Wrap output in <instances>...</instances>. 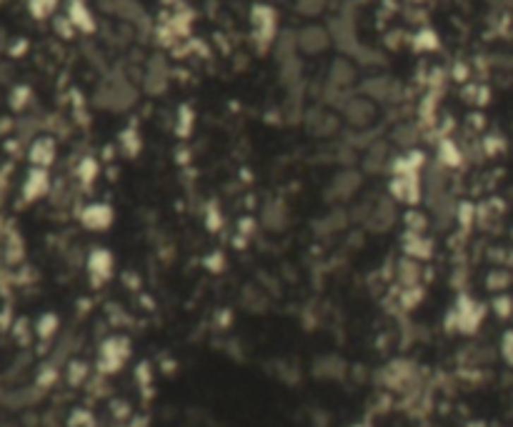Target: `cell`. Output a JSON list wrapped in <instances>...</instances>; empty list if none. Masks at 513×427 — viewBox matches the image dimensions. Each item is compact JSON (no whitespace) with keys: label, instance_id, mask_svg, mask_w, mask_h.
<instances>
[{"label":"cell","instance_id":"27","mask_svg":"<svg viewBox=\"0 0 513 427\" xmlns=\"http://www.w3.org/2000/svg\"><path fill=\"white\" fill-rule=\"evenodd\" d=\"M421 260H414L409 255H403L401 260L396 263V280L401 287H414V285H421Z\"/></svg>","mask_w":513,"mask_h":427},{"label":"cell","instance_id":"47","mask_svg":"<svg viewBox=\"0 0 513 427\" xmlns=\"http://www.w3.org/2000/svg\"><path fill=\"white\" fill-rule=\"evenodd\" d=\"M501 357L513 367V330H506L501 338Z\"/></svg>","mask_w":513,"mask_h":427},{"label":"cell","instance_id":"18","mask_svg":"<svg viewBox=\"0 0 513 427\" xmlns=\"http://www.w3.org/2000/svg\"><path fill=\"white\" fill-rule=\"evenodd\" d=\"M105 13L116 16L121 23H131V25H145V11L138 0H100Z\"/></svg>","mask_w":513,"mask_h":427},{"label":"cell","instance_id":"21","mask_svg":"<svg viewBox=\"0 0 513 427\" xmlns=\"http://www.w3.org/2000/svg\"><path fill=\"white\" fill-rule=\"evenodd\" d=\"M464 148L458 145L453 137H448V135H443L441 140L436 142V163L438 165H443L446 170H456V168H461L464 165Z\"/></svg>","mask_w":513,"mask_h":427},{"label":"cell","instance_id":"49","mask_svg":"<svg viewBox=\"0 0 513 427\" xmlns=\"http://www.w3.org/2000/svg\"><path fill=\"white\" fill-rule=\"evenodd\" d=\"M30 100V90L28 88H16L13 90V98H11V105L16 110H23V105Z\"/></svg>","mask_w":513,"mask_h":427},{"label":"cell","instance_id":"3","mask_svg":"<svg viewBox=\"0 0 513 427\" xmlns=\"http://www.w3.org/2000/svg\"><path fill=\"white\" fill-rule=\"evenodd\" d=\"M131 352H133V345L126 335H108L98 345V360H95L98 373L105 375V378L121 373L123 367H126V362L131 360Z\"/></svg>","mask_w":513,"mask_h":427},{"label":"cell","instance_id":"54","mask_svg":"<svg viewBox=\"0 0 513 427\" xmlns=\"http://www.w3.org/2000/svg\"><path fill=\"white\" fill-rule=\"evenodd\" d=\"M351 427H370L368 422H356V425H351Z\"/></svg>","mask_w":513,"mask_h":427},{"label":"cell","instance_id":"22","mask_svg":"<svg viewBox=\"0 0 513 427\" xmlns=\"http://www.w3.org/2000/svg\"><path fill=\"white\" fill-rule=\"evenodd\" d=\"M391 145L398 150H411V148H418V140H421V123L414 120H403L398 123L396 128L391 130Z\"/></svg>","mask_w":513,"mask_h":427},{"label":"cell","instance_id":"24","mask_svg":"<svg viewBox=\"0 0 513 427\" xmlns=\"http://www.w3.org/2000/svg\"><path fill=\"white\" fill-rule=\"evenodd\" d=\"M50 190V178H48V168H35L25 175V182H23V197L33 203V200H40L45 192Z\"/></svg>","mask_w":513,"mask_h":427},{"label":"cell","instance_id":"44","mask_svg":"<svg viewBox=\"0 0 513 427\" xmlns=\"http://www.w3.org/2000/svg\"><path fill=\"white\" fill-rule=\"evenodd\" d=\"M493 312H496L498 318L501 320H506V318H511V312H513V300L508 295H503V292H498L496 297H493Z\"/></svg>","mask_w":513,"mask_h":427},{"label":"cell","instance_id":"19","mask_svg":"<svg viewBox=\"0 0 513 427\" xmlns=\"http://www.w3.org/2000/svg\"><path fill=\"white\" fill-rule=\"evenodd\" d=\"M401 250H403V255H409V258L426 263V260L433 258V250H436V245H433V240H430L426 233H403Z\"/></svg>","mask_w":513,"mask_h":427},{"label":"cell","instance_id":"16","mask_svg":"<svg viewBox=\"0 0 513 427\" xmlns=\"http://www.w3.org/2000/svg\"><path fill=\"white\" fill-rule=\"evenodd\" d=\"M393 160V150H391V140H378L370 142L368 148L361 155V170L366 175H378V173H388Z\"/></svg>","mask_w":513,"mask_h":427},{"label":"cell","instance_id":"29","mask_svg":"<svg viewBox=\"0 0 513 427\" xmlns=\"http://www.w3.org/2000/svg\"><path fill=\"white\" fill-rule=\"evenodd\" d=\"M118 150H121L126 158H138L143 153V140H140V132L135 128H123L118 132Z\"/></svg>","mask_w":513,"mask_h":427},{"label":"cell","instance_id":"41","mask_svg":"<svg viewBox=\"0 0 513 427\" xmlns=\"http://www.w3.org/2000/svg\"><path fill=\"white\" fill-rule=\"evenodd\" d=\"M481 150H483L488 158H496V155H501L503 150H506V140H503V135H498V132H491V135H485L483 140H481Z\"/></svg>","mask_w":513,"mask_h":427},{"label":"cell","instance_id":"8","mask_svg":"<svg viewBox=\"0 0 513 427\" xmlns=\"http://www.w3.org/2000/svg\"><path fill=\"white\" fill-rule=\"evenodd\" d=\"M171 66H168L166 55H150L145 61L143 70H140V85H143V93L150 95V98H158L168 90L171 85Z\"/></svg>","mask_w":513,"mask_h":427},{"label":"cell","instance_id":"36","mask_svg":"<svg viewBox=\"0 0 513 427\" xmlns=\"http://www.w3.org/2000/svg\"><path fill=\"white\" fill-rule=\"evenodd\" d=\"M476 205L469 203V200H464V203L456 205V215H453V220H456V225L461 228L464 233H469L471 228L476 225Z\"/></svg>","mask_w":513,"mask_h":427},{"label":"cell","instance_id":"9","mask_svg":"<svg viewBox=\"0 0 513 427\" xmlns=\"http://www.w3.org/2000/svg\"><path fill=\"white\" fill-rule=\"evenodd\" d=\"M388 195L398 205L416 208L423 200V175L421 173H396L388 180Z\"/></svg>","mask_w":513,"mask_h":427},{"label":"cell","instance_id":"52","mask_svg":"<svg viewBox=\"0 0 513 427\" xmlns=\"http://www.w3.org/2000/svg\"><path fill=\"white\" fill-rule=\"evenodd\" d=\"M483 116H481V113H471V116H469V125L471 128H478V130H481V128H483Z\"/></svg>","mask_w":513,"mask_h":427},{"label":"cell","instance_id":"48","mask_svg":"<svg viewBox=\"0 0 513 427\" xmlns=\"http://www.w3.org/2000/svg\"><path fill=\"white\" fill-rule=\"evenodd\" d=\"M469 78H471V68L466 66L464 61L456 63V66L451 68V80H456V82H461V85H466V82H469Z\"/></svg>","mask_w":513,"mask_h":427},{"label":"cell","instance_id":"53","mask_svg":"<svg viewBox=\"0 0 513 427\" xmlns=\"http://www.w3.org/2000/svg\"><path fill=\"white\" fill-rule=\"evenodd\" d=\"M466 427H485V422H481V420H473V422H469Z\"/></svg>","mask_w":513,"mask_h":427},{"label":"cell","instance_id":"33","mask_svg":"<svg viewBox=\"0 0 513 427\" xmlns=\"http://www.w3.org/2000/svg\"><path fill=\"white\" fill-rule=\"evenodd\" d=\"M88 375H90V367L85 360H71L66 367V380L71 388H80V385L88 383Z\"/></svg>","mask_w":513,"mask_h":427},{"label":"cell","instance_id":"50","mask_svg":"<svg viewBox=\"0 0 513 427\" xmlns=\"http://www.w3.org/2000/svg\"><path fill=\"white\" fill-rule=\"evenodd\" d=\"M56 380H58V370H56V367H43V370H40V378H38L40 388H50V385L56 383Z\"/></svg>","mask_w":513,"mask_h":427},{"label":"cell","instance_id":"13","mask_svg":"<svg viewBox=\"0 0 513 427\" xmlns=\"http://www.w3.org/2000/svg\"><path fill=\"white\" fill-rule=\"evenodd\" d=\"M333 38H331V30L326 25H318V23H308V25H301L296 30V45H298V53L308 55H320L326 53L331 48Z\"/></svg>","mask_w":513,"mask_h":427},{"label":"cell","instance_id":"5","mask_svg":"<svg viewBox=\"0 0 513 427\" xmlns=\"http://www.w3.org/2000/svg\"><path fill=\"white\" fill-rule=\"evenodd\" d=\"M341 118L354 130H368L378 120V103L363 93H354L341 108Z\"/></svg>","mask_w":513,"mask_h":427},{"label":"cell","instance_id":"39","mask_svg":"<svg viewBox=\"0 0 513 427\" xmlns=\"http://www.w3.org/2000/svg\"><path fill=\"white\" fill-rule=\"evenodd\" d=\"M331 0H296V13H301L303 18H315L326 11Z\"/></svg>","mask_w":513,"mask_h":427},{"label":"cell","instance_id":"35","mask_svg":"<svg viewBox=\"0 0 513 427\" xmlns=\"http://www.w3.org/2000/svg\"><path fill=\"white\" fill-rule=\"evenodd\" d=\"M223 223H226V218H223V208L215 203V200H210V203L205 205V213H203L205 230H208V233H221Z\"/></svg>","mask_w":513,"mask_h":427},{"label":"cell","instance_id":"38","mask_svg":"<svg viewBox=\"0 0 513 427\" xmlns=\"http://www.w3.org/2000/svg\"><path fill=\"white\" fill-rule=\"evenodd\" d=\"M464 100L471 105H476V108H483V105L491 100V95H488V88H485V85H478V82H471L469 85V82H466Z\"/></svg>","mask_w":513,"mask_h":427},{"label":"cell","instance_id":"43","mask_svg":"<svg viewBox=\"0 0 513 427\" xmlns=\"http://www.w3.org/2000/svg\"><path fill=\"white\" fill-rule=\"evenodd\" d=\"M255 233H258V218H253V215H243V218H238V225H236V235H241L243 240H253Z\"/></svg>","mask_w":513,"mask_h":427},{"label":"cell","instance_id":"30","mask_svg":"<svg viewBox=\"0 0 513 427\" xmlns=\"http://www.w3.org/2000/svg\"><path fill=\"white\" fill-rule=\"evenodd\" d=\"M411 45H414L416 53H433V50L441 48V38H438V33L433 27L423 25L411 35Z\"/></svg>","mask_w":513,"mask_h":427},{"label":"cell","instance_id":"20","mask_svg":"<svg viewBox=\"0 0 513 427\" xmlns=\"http://www.w3.org/2000/svg\"><path fill=\"white\" fill-rule=\"evenodd\" d=\"M414 378H416V367H414V362H409V360L388 362L381 373L383 385H386V388H393V390L406 388L409 383H414Z\"/></svg>","mask_w":513,"mask_h":427},{"label":"cell","instance_id":"17","mask_svg":"<svg viewBox=\"0 0 513 427\" xmlns=\"http://www.w3.org/2000/svg\"><path fill=\"white\" fill-rule=\"evenodd\" d=\"M80 225L90 233H105L116 223V210L111 203H88L80 210Z\"/></svg>","mask_w":513,"mask_h":427},{"label":"cell","instance_id":"28","mask_svg":"<svg viewBox=\"0 0 513 427\" xmlns=\"http://www.w3.org/2000/svg\"><path fill=\"white\" fill-rule=\"evenodd\" d=\"M313 375L320 380H338L346 375V360H341L338 355H326L315 360L313 365Z\"/></svg>","mask_w":513,"mask_h":427},{"label":"cell","instance_id":"25","mask_svg":"<svg viewBox=\"0 0 513 427\" xmlns=\"http://www.w3.org/2000/svg\"><path fill=\"white\" fill-rule=\"evenodd\" d=\"M68 20L76 25L78 33H95L98 30V23H95V16L88 6H85L83 0H71V6H68Z\"/></svg>","mask_w":513,"mask_h":427},{"label":"cell","instance_id":"51","mask_svg":"<svg viewBox=\"0 0 513 427\" xmlns=\"http://www.w3.org/2000/svg\"><path fill=\"white\" fill-rule=\"evenodd\" d=\"M111 412L116 417H121V420H126V417L131 415V405H128L126 400H113L111 402Z\"/></svg>","mask_w":513,"mask_h":427},{"label":"cell","instance_id":"45","mask_svg":"<svg viewBox=\"0 0 513 427\" xmlns=\"http://www.w3.org/2000/svg\"><path fill=\"white\" fill-rule=\"evenodd\" d=\"M203 265H205V270H210V273H223V270H226V255H223L221 250L208 252Z\"/></svg>","mask_w":513,"mask_h":427},{"label":"cell","instance_id":"4","mask_svg":"<svg viewBox=\"0 0 513 427\" xmlns=\"http://www.w3.org/2000/svg\"><path fill=\"white\" fill-rule=\"evenodd\" d=\"M251 30L258 53H268L278 38V13L268 3H255L251 8Z\"/></svg>","mask_w":513,"mask_h":427},{"label":"cell","instance_id":"31","mask_svg":"<svg viewBox=\"0 0 513 427\" xmlns=\"http://www.w3.org/2000/svg\"><path fill=\"white\" fill-rule=\"evenodd\" d=\"M195 130V110L193 105H178L176 110V137H181V140H188V137L193 135Z\"/></svg>","mask_w":513,"mask_h":427},{"label":"cell","instance_id":"10","mask_svg":"<svg viewBox=\"0 0 513 427\" xmlns=\"http://www.w3.org/2000/svg\"><path fill=\"white\" fill-rule=\"evenodd\" d=\"M358 93L368 95L378 105H396L403 98V85L393 75H368L366 80L358 82Z\"/></svg>","mask_w":513,"mask_h":427},{"label":"cell","instance_id":"2","mask_svg":"<svg viewBox=\"0 0 513 427\" xmlns=\"http://www.w3.org/2000/svg\"><path fill=\"white\" fill-rule=\"evenodd\" d=\"M485 320V305L476 297H471L469 292H461L456 297V305L448 312V330H456L461 335H473L478 333V328Z\"/></svg>","mask_w":513,"mask_h":427},{"label":"cell","instance_id":"42","mask_svg":"<svg viewBox=\"0 0 513 427\" xmlns=\"http://www.w3.org/2000/svg\"><path fill=\"white\" fill-rule=\"evenodd\" d=\"M511 285V275L506 270H491V273L485 275V287L491 292H503Z\"/></svg>","mask_w":513,"mask_h":427},{"label":"cell","instance_id":"46","mask_svg":"<svg viewBox=\"0 0 513 427\" xmlns=\"http://www.w3.org/2000/svg\"><path fill=\"white\" fill-rule=\"evenodd\" d=\"M58 0H30V11L35 18H48L50 13L56 11Z\"/></svg>","mask_w":513,"mask_h":427},{"label":"cell","instance_id":"1","mask_svg":"<svg viewBox=\"0 0 513 427\" xmlns=\"http://www.w3.org/2000/svg\"><path fill=\"white\" fill-rule=\"evenodd\" d=\"M135 103H138V85L123 70L105 78L98 88H95V95H93L95 108L108 110V113H126Z\"/></svg>","mask_w":513,"mask_h":427},{"label":"cell","instance_id":"40","mask_svg":"<svg viewBox=\"0 0 513 427\" xmlns=\"http://www.w3.org/2000/svg\"><path fill=\"white\" fill-rule=\"evenodd\" d=\"M95 415L88 407H76V410L68 415V427H95Z\"/></svg>","mask_w":513,"mask_h":427},{"label":"cell","instance_id":"37","mask_svg":"<svg viewBox=\"0 0 513 427\" xmlns=\"http://www.w3.org/2000/svg\"><path fill=\"white\" fill-rule=\"evenodd\" d=\"M58 328H61V320H58L56 312H45V315L38 318V323H35V335L40 340H50L58 333Z\"/></svg>","mask_w":513,"mask_h":427},{"label":"cell","instance_id":"26","mask_svg":"<svg viewBox=\"0 0 513 427\" xmlns=\"http://www.w3.org/2000/svg\"><path fill=\"white\" fill-rule=\"evenodd\" d=\"M348 223H351V215H348L346 210H331L328 215H323L320 220H315L313 230L318 233L320 237H328V235L341 233Z\"/></svg>","mask_w":513,"mask_h":427},{"label":"cell","instance_id":"11","mask_svg":"<svg viewBox=\"0 0 513 427\" xmlns=\"http://www.w3.org/2000/svg\"><path fill=\"white\" fill-rule=\"evenodd\" d=\"M328 30H331L333 43H336V48L341 50L343 55L354 58V55L361 50L358 30H356V18L351 16V13H346V11L336 13V16L331 18V23H328Z\"/></svg>","mask_w":513,"mask_h":427},{"label":"cell","instance_id":"23","mask_svg":"<svg viewBox=\"0 0 513 427\" xmlns=\"http://www.w3.org/2000/svg\"><path fill=\"white\" fill-rule=\"evenodd\" d=\"M56 155H58V145L53 137L43 135V137H35V140L30 142L28 158L35 168H50V165L56 163Z\"/></svg>","mask_w":513,"mask_h":427},{"label":"cell","instance_id":"15","mask_svg":"<svg viewBox=\"0 0 513 427\" xmlns=\"http://www.w3.org/2000/svg\"><path fill=\"white\" fill-rule=\"evenodd\" d=\"M85 270H88V278L93 287H103L108 280L116 273V258L108 247H93L88 252V260H85Z\"/></svg>","mask_w":513,"mask_h":427},{"label":"cell","instance_id":"12","mask_svg":"<svg viewBox=\"0 0 513 427\" xmlns=\"http://www.w3.org/2000/svg\"><path fill=\"white\" fill-rule=\"evenodd\" d=\"M398 223V203L391 195L375 197L373 205H370V213L366 218V230L373 233V235H386L396 228Z\"/></svg>","mask_w":513,"mask_h":427},{"label":"cell","instance_id":"7","mask_svg":"<svg viewBox=\"0 0 513 427\" xmlns=\"http://www.w3.org/2000/svg\"><path fill=\"white\" fill-rule=\"evenodd\" d=\"M363 170L354 168H341L336 175L331 178L326 187V200L328 203H348V200H354L356 195L361 192L363 187Z\"/></svg>","mask_w":513,"mask_h":427},{"label":"cell","instance_id":"6","mask_svg":"<svg viewBox=\"0 0 513 427\" xmlns=\"http://www.w3.org/2000/svg\"><path fill=\"white\" fill-rule=\"evenodd\" d=\"M341 123L343 118L338 116V110L328 108V105H310V108H306L303 125L310 137H318V140L336 137L341 132Z\"/></svg>","mask_w":513,"mask_h":427},{"label":"cell","instance_id":"14","mask_svg":"<svg viewBox=\"0 0 513 427\" xmlns=\"http://www.w3.org/2000/svg\"><path fill=\"white\" fill-rule=\"evenodd\" d=\"M260 228L268 233H286L288 225H291V208L283 197H268L263 205H260Z\"/></svg>","mask_w":513,"mask_h":427},{"label":"cell","instance_id":"34","mask_svg":"<svg viewBox=\"0 0 513 427\" xmlns=\"http://www.w3.org/2000/svg\"><path fill=\"white\" fill-rule=\"evenodd\" d=\"M428 215L416 208H409L406 215H403V233H428Z\"/></svg>","mask_w":513,"mask_h":427},{"label":"cell","instance_id":"32","mask_svg":"<svg viewBox=\"0 0 513 427\" xmlns=\"http://www.w3.org/2000/svg\"><path fill=\"white\" fill-rule=\"evenodd\" d=\"M76 178H78V182H80L83 187L93 185V182L100 178V163H98V158H93V155H85V158L78 160V165H76Z\"/></svg>","mask_w":513,"mask_h":427}]
</instances>
